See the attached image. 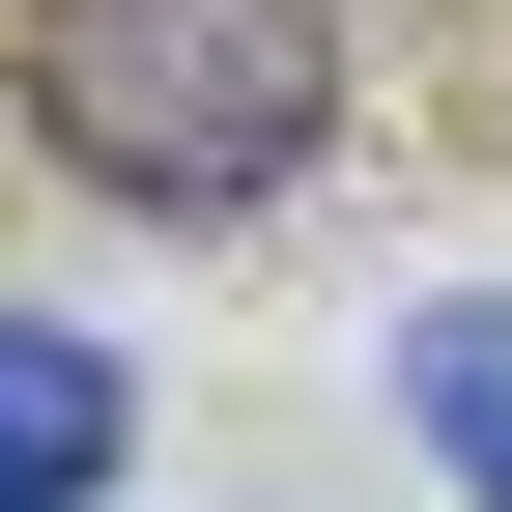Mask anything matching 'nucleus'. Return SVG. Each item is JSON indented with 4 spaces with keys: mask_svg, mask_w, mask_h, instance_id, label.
I'll return each mask as SVG.
<instances>
[{
    "mask_svg": "<svg viewBox=\"0 0 512 512\" xmlns=\"http://www.w3.org/2000/svg\"><path fill=\"white\" fill-rule=\"evenodd\" d=\"M29 143L86 171V200H285L313 143H342V29L313 0H29Z\"/></svg>",
    "mask_w": 512,
    "mask_h": 512,
    "instance_id": "obj_1",
    "label": "nucleus"
},
{
    "mask_svg": "<svg viewBox=\"0 0 512 512\" xmlns=\"http://www.w3.org/2000/svg\"><path fill=\"white\" fill-rule=\"evenodd\" d=\"M114 342H29V313H0V512H114Z\"/></svg>",
    "mask_w": 512,
    "mask_h": 512,
    "instance_id": "obj_2",
    "label": "nucleus"
},
{
    "mask_svg": "<svg viewBox=\"0 0 512 512\" xmlns=\"http://www.w3.org/2000/svg\"><path fill=\"white\" fill-rule=\"evenodd\" d=\"M399 427L456 456V512H512V313H399Z\"/></svg>",
    "mask_w": 512,
    "mask_h": 512,
    "instance_id": "obj_3",
    "label": "nucleus"
}]
</instances>
